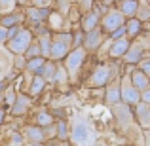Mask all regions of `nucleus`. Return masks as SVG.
<instances>
[{
	"label": "nucleus",
	"mask_w": 150,
	"mask_h": 146,
	"mask_svg": "<svg viewBox=\"0 0 150 146\" xmlns=\"http://www.w3.org/2000/svg\"><path fill=\"white\" fill-rule=\"evenodd\" d=\"M69 123V144L70 146H95L97 131L93 121L84 112H76Z\"/></svg>",
	"instance_id": "f257e3e1"
},
{
	"label": "nucleus",
	"mask_w": 150,
	"mask_h": 146,
	"mask_svg": "<svg viewBox=\"0 0 150 146\" xmlns=\"http://www.w3.org/2000/svg\"><path fill=\"white\" fill-rule=\"evenodd\" d=\"M110 110H112V116H114V120H116L120 131L124 133L125 137H129V139H137V135H133V129H139V125L135 123L131 106L122 102V101H118L110 106Z\"/></svg>",
	"instance_id": "f03ea898"
},
{
	"label": "nucleus",
	"mask_w": 150,
	"mask_h": 146,
	"mask_svg": "<svg viewBox=\"0 0 150 146\" xmlns=\"http://www.w3.org/2000/svg\"><path fill=\"white\" fill-rule=\"evenodd\" d=\"M86 57H88V51L82 48V46L80 48H72L65 55L63 66H65V70H67V76H69L70 84H76L78 82V76H80V70L86 63Z\"/></svg>",
	"instance_id": "7ed1b4c3"
},
{
	"label": "nucleus",
	"mask_w": 150,
	"mask_h": 146,
	"mask_svg": "<svg viewBox=\"0 0 150 146\" xmlns=\"http://www.w3.org/2000/svg\"><path fill=\"white\" fill-rule=\"evenodd\" d=\"M72 49V32H51V44H50V61H63L65 55Z\"/></svg>",
	"instance_id": "20e7f679"
},
{
	"label": "nucleus",
	"mask_w": 150,
	"mask_h": 146,
	"mask_svg": "<svg viewBox=\"0 0 150 146\" xmlns=\"http://www.w3.org/2000/svg\"><path fill=\"white\" fill-rule=\"evenodd\" d=\"M118 74L114 72L112 65H108V63H101V65H97L95 68H93V72L89 74V78L86 80V85L91 89H97V87H105L106 84H108L112 78H116Z\"/></svg>",
	"instance_id": "39448f33"
},
{
	"label": "nucleus",
	"mask_w": 150,
	"mask_h": 146,
	"mask_svg": "<svg viewBox=\"0 0 150 146\" xmlns=\"http://www.w3.org/2000/svg\"><path fill=\"white\" fill-rule=\"evenodd\" d=\"M33 32L29 30V27H23L21 25V29L17 30V32L13 34L11 38H8V42L4 46L8 48V51L10 53H13V55H23L25 53V49L29 48V44L33 42Z\"/></svg>",
	"instance_id": "423d86ee"
},
{
	"label": "nucleus",
	"mask_w": 150,
	"mask_h": 146,
	"mask_svg": "<svg viewBox=\"0 0 150 146\" xmlns=\"http://www.w3.org/2000/svg\"><path fill=\"white\" fill-rule=\"evenodd\" d=\"M21 137L25 142H42L44 144L46 140L55 139V133H53V125L50 127H40V125H27L23 127Z\"/></svg>",
	"instance_id": "0eeeda50"
},
{
	"label": "nucleus",
	"mask_w": 150,
	"mask_h": 146,
	"mask_svg": "<svg viewBox=\"0 0 150 146\" xmlns=\"http://www.w3.org/2000/svg\"><path fill=\"white\" fill-rule=\"evenodd\" d=\"M120 101L125 102V104H129V106L137 104V102L141 101L139 89H137L135 85L131 84V80H129V65H127V70H125V74L120 78Z\"/></svg>",
	"instance_id": "6e6552de"
},
{
	"label": "nucleus",
	"mask_w": 150,
	"mask_h": 146,
	"mask_svg": "<svg viewBox=\"0 0 150 146\" xmlns=\"http://www.w3.org/2000/svg\"><path fill=\"white\" fill-rule=\"evenodd\" d=\"M124 23H125V17L120 13V10H116V8H108V10H106L105 13L101 15L99 27H101V30H103L105 34H110L114 29L122 27Z\"/></svg>",
	"instance_id": "1a4fd4ad"
},
{
	"label": "nucleus",
	"mask_w": 150,
	"mask_h": 146,
	"mask_svg": "<svg viewBox=\"0 0 150 146\" xmlns=\"http://www.w3.org/2000/svg\"><path fill=\"white\" fill-rule=\"evenodd\" d=\"M103 42H105V32L101 30V27H95V29L84 32V38H82V48L88 51L89 55H93Z\"/></svg>",
	"instance_id": "9d476101"
},
{
	"label": "nucleus",
	"mask_w": 150,
	"mask_h": 146,
	"mask_svg": "<svg viewBox=\"0 0 150 146\" xmlns=\"http://www.w3.org/2000/svg\"><path fill=\"white\" fill-rule=\"evenodd\" d=\"M131 108H135L133 110V118H135V123L139 125V129L141 131H148L150 129V104L139 101Z\"/></svg>",
	"instance_id": "9b49d317"
},
{
	"label": "nucleus",
	"mask_w": 150,
	"mask_h": 146,
	"mask_svg": "<svg viewBox=\"0 0 150 146\" xmlns=\"http://www.w3.org/2000/svg\"><path fill=\"white\" fill-rule=\"evenodd\" d=\"M13 74V53H10L6 46H0V82H6Z\"/></svg>",
	"instance_id": "f8f14e48"
},
{
	"label": "nucleus",
	"mask_w": 150,
	"mask_h": 146,
	"mask_svg": "<svg viewBox=\"0 0 150 146\" xmlns=\"http://www.w3.org/2000/svg\"><path fill=\"white\" fill-rule=\"evenodd\" d=\"M30 106H33V101H30V97L27 95V93H15V99L10 106V114L15 116V118L25 116L30 110Z\"/></svg>",
	"instance_id": "ddd939ff"
},
{
	"label": "nucleus",
	"mask_w": 150,
	"mask_h": 146,
	"mask_svg": "<svg viewBox=\"0 0 150 146\" xmlns=\"http://www.w3.org/2000/svg\"><path fill=\"white\" fill-rule=\"evenodd\" d=\"M99 21H101V13H99V10L93 6V10H89L88 13L80 15V21L78 23H80V27H82V32H88V30L99 27Z\"/></svg>",
	"instance_id": "4468645a"
},
{
	"label": "nucleus",
	"mask_w": 150,
	"mask_h": 146,
	"mask_svg": "<svg viewBox=\"0 0 150 146\" xmlns=\"http://www.w3.org/2000/svg\"><path fill=\"white\" fill-rule=\"evenodd\" d=\"M48 29L50 30H55V32H69V19H67V15L59 13V11H51L50 17H48Z\"/></svg>",
	"instance_id": "2eb2a0df"
},
{
	"label": "nucleus",
	"mask_w": 150,
	"mask_h": 146,
	"mask_svg": "<svg viewBox=\"0 0 150 146\" xmlns=\"http://www.w3.org/2000/svg\"><path fill=\"white\" fill-rule=\"evenodd\" d=\"M50 13H51V8L29 6L25 10V21H29V23H44V21H48Z\"/></svg>",
	"instance_id": "dca6fc26"
},
{
	"label": "nucleus",
	"mask_w": 150,
	"mask_h": 146,
	"mask_svg": "<svg viewBox=\"0 0 150 146\" xmlns=\"http://www.w3.org/2000/svg\"><path fill=\"white\" fill-rule=\"evenodd\" d=\"M105 101L108 106H112L114 102L120 101V78H112L108 84L105 85Z\"/></svg>",
	"instance_id": "f3484780"
},
{
	"label": "nucleus",
	"mask_w": 150,
	"mask_h": 146,
	"mask_svg": "<svg viewBox=\"0 0 150 146\" xmlns=\"http://www.w3.org/2000/svg\"><path fill=\"white\" fill-rule=\"evenodd\" d=\"M129 80H131V84L135 85L137 89H146L150 87V82H148V76L146 74H143L139 68H137L135 65H129Z\"/></svg>",
	"instance_id": "a211bd4d"
},
{
	"label": "nucleus",
	"mask_w": 150,
	"mask_h": 146,
	"mask_svg": "<svg viewBox=\"0 0 150 146\" xmlns=\"http://www.w3.org/2000/svg\"><path fill=\"white\" fill-rule=\"evenodd\" d=\"M129 38H118V40H112V44H110V48H108V57L110 59H122L124 57V53L127 51L129 48Z\"/></svg>",
	"instance_id": "6ab92c4d"
},
{
	"label": "nucleus",
	"mask_w": 150,
	"mask_h": 146,
	"mask_svg": "<svg viewBox=\"0 0 150 146\" xmlns=\"http://www.w3.org/2000/svg\"><path fill=\"white\" fill-rule=\"evenodd\" d=\"M25 23V11H19V10H13L6 15H0V25L10 29V27H15V25H23Z\"/></svg>",
	"instance_id": "aec40b11"
},
{
	"label": "nucleus",
	"mask_w": 150,
	"mask_h": 146,
	"mask_svg": "<svg viewBox=\"0 0 150 146\" xmlns=\"http://www.w3.org/2000/svg\"><path fill=\"white\" fill-rule=\"evenodd\" d=\"M124 27H125V38H129V40L137 38L141 32H143V23H141V21H137L135 17H129V19H125Z\"/></svg>",
	"instance_id": "412c9836"
},
{
	"label": "nucleus",
	"mask_w": 150,
	"mask_h": 146,
	"mask_svg": "<svg viewBox=\"0 0 150 146\" xmlns=\"http://www.w3.org/2000/svg\"><path fill=\"white\" fill-rule=\"evenodd\" d=\"M116 10H120V13L124 15L125 19L133 17V15H135V10H137V0H118Z\"/></svg>",
	"instance_id": "4be33fe9"
},
{
	"label": "nucleus",
	"mask_w": 150,
	"mask_h": 146,
	"mask_svg": "<svg viewBox=\"0 0 150 146\" xmlns=\"http://www.w3.org/2000/svg\"><path fill=\"white\" fill-rule=\"evenodd\" d=\"M53 72H55V61H50V59H46L44 65L40 66V70H38L36 74L46 82V84H48V82H53Z\"/></svg>",
	"instance_id": "5701e85b"
},
{
	"label": "nucleus",
	"mask_w": 150,
	"mask_h": 146,
	"mask_svg": "<svg viewBox=\"0 0 150 146\" xmlns=\"http://www.w3.org/2000/svg\"><path fill=\"white\" fill-rule=\"evenodd\" d=\"M53 82L59 85V87H65V85H69V76H67V70L65 66H63V63H55V72H53Z\"/></svg>",
	"instance_id": "b1692460"
},
{
	"label": "nucleus",
	"mask_w": 150,
	"mask_h": 146,
	"mask_svg": "<svg viewBox=\"0 0 150 146\" xmlns=\"http://www.w3.org/2000/svg\"><path fill=\"white\" fill-rule=\"evenodd\" d=\"M133 17L141 23H146L150 19V10H148V0H137V10Z\"/></svg>",
	"instance_id": "393cba45"
},
{
	"label": "nucleus",
	"mask_w": 150,
	"mask_h": 146,
	"mask_svg": "<svg viewBox=\"0 0 150 146\" xmlns=\"http://www.w3.org/2000/svg\"><path fill=\"white\" fill-rule=\"evenodd\" d=\"M44 87H46V82L42 80L38 74H34V76H33V82L29 84L27 93H29V97H36V95H40V93L44 91Z\"/></svg>",
	"instance_id": "a878e982"
},
{
	"label": "nucleus",
	"mask_w": 150,
	"mask_h": 146,
	"mask_svg": "<svg viewBox=\"0 0 150 146\" xmlns=\"http://www.w3.org/2000/svg\"><path fill=\"white\" fill-rule=\"evenodd\" d=\"M53 133H55V139L61 140V142L69 139V123H67V120L53 121Z\"/></svg>",
	"instance_id": "bb28decb"
},
{
	"label": "nucleus",
	"mask_w": 150,
	"mask_h": 146,
	"mask_svg": "<svg viewBox=\"0 0 150 146\" xmlns=\"http://www.w3.org/2000/svg\"><path fill=\"white\" fill-rule=\"evenodd\" d=\"M34 121L36 123L34 125H40V127H50V125H53V116H51L50 112H46V110H40V112L34 116Z\"/></svg>",
	"instance_id": "cd10ccee"
},
{
	"label": "nucleus",
	"mask_w": 150,
	"mask_h": 146,
	"mask_svg": "<svg viewBox=\"0 0 150 146\" xmlns=\"http://www.w3.org/2000/svg\"><path fill=\"white\" fill-rule=\"evenodd\" d=\"M44 61H46V59L42 57V55H38V57H30V59H27V63H25V70H29V72L36 74L38 70H40V66L44 65Z\"/></svg>",
	"instance_id": "c85d7f7f"
},
{
	"label": "nucleus",
	"mask_w": 150,
	"mask_h": 146,
	"mask_svg": "<svg viewBox=\"0 0 150 146\" xmlns=\"http://www.w3.org/2000/svg\"><path fill=\"white\" fill-rule=\"evenodd\" d=\"M40 55V46H38L36 38H33V42L29 44V48L25 49V53H23V57L25 59H30V57H38Z\"/></svg>",
	"instance_id": "c756f323"
},
{
	"label": "nucleus",
	"mask_w": 150,
	"mask_h": 146,
	"mask_svg": "<svg viewBox=\"0 0 150 146\" xmlns=\"http://www.w3.org/2000/svg\"><path fill=\"white\" fill-rule=\"evenodd\" d=\"M13 10H17V2L15 0H0V15H6Z\"/></svg>",
	"instance_id": "7c9ffc66"
},
{
	"label": "nucleus",
	"mask_w": 150,
	"mask_h": 146,
	"mask_svg": "<svg viewBox=\"0 0 150 146\" xmlns=\"http://www.w3.org/2000/svg\"><path fill=\"white\" fill-rule=\"evenodd\" d=\"M93 6H95V0H76V8L80 11V15L88 13L89 10H93Z\"/></svg>",
	"instance_id": "2f4dec72"
},
{
	"label": "nucleus",
	"mask_w": 150,
	"mask_h": 146,
	"mask_svg": "<svg viewBox=\"0 0 150 146\" xmlns=\"http://www.w3.org/2000/svg\"><path fill=\"white\" fill-rule=\"evenodd\" d=\"M135 66H137V68H139V70H141V72H143V74H146V76L150 78V59L146 57V55H144V57L141 59V61L137 63Z\"/></svg>",
	"instance_id": "473e14b6"
},
{
	"label": "nucleus",
	"mask_w": 150,
	"mask_h": 146,
	"mask_svg": "<svg viewBox=\"0 0 150 146\" xmlns=\"http://www.w3.org/2000/svg\"><path fill=\"white\" fill-rule=\"evenodd\" d=\"M25 63L27 59L23 57V55H13V70H25Z\"/></svg>",
	"instance_id": "72a5a7b5"
},
{
	"label": "nucleus",
	"mask_w": 150,
	"mask_h": 146,
	"mask_svg": "<svg viewBox=\"0 0 150 146\" xmlns=\"http://www.w3.org/2000/svg\"><path fill=\"white\" fill-rule=\"evenodd\" d=\"M25 144V140H23L21 133H11L10 137V146H23Z\"/></svg>",
	"instance_id": "f704fd0d"
},
{
	"label": "nucleus",
	"mask_w": 150,
	"mask_h": 146,
	"mask_svg": "<svg viewBox=\"0 0 150 146\" xmlns=\"http://www.w3.org/2000/svg\"><path fill=\"white\" fill-rule=\"evenodd\" d=\"M30 6H36V8H51L55 0H29Z\"/></svg>",
	"instance_id": "c9c22d12"
},
{
	"label": "nucleus",
	"mask_w": 150,
	"mask_h": 146,
	"mask_svg": "<svg viewBox=\"0 0 150 146\" xmlns=\"http://www.w3.org/2000/svg\"><path fill=\"white\" fill-rule=\"evenodd\" d=\"M33 76H34L33 72H29V70H23V89H21V91H27V89H29V84L33 82Z\"/></svg>",
	"instance_id": "e433bc0d"
},
{
	"label": "nucleus",
	"mask_w": 150,
	"mask_h": 146,
	"mask_svg": "<svg viewBox=\"0 0 150 146\" xmlns=\"http://www.w3.org/2000/svg\"><path fill=\"white\" fill-rule=\"evenodd\" d=\"M82 38H84V32H82V30L72 32V48H80L82 46Z\"/></svg>",
	"instance_id": "4c0bfd02"
},
{
	"label": "nucleus",
	"mask_w": 150,
	"mask_h": 146,
	"mask_svg": "<svg viewBox=\"0 0 150 146\" xmlns=\"http://www.w3.org/2000/svg\"><path fill=\"white\" fill-rule=\"evenodd\" d=\"M8 42V29L0 25V46H4Z\"/></svg>",
	"instance_id": "58836bf2"
},
{
	"label": "nucleus",
	"mask_w": 150,
	"mask_h": 146,
	"mask_svg": "<svg viewBox=\"0 0 150 146\" xmlns=\"http://www.w3.org/2000/svg\"><path fill=\"white\" fill-rule=\"evenodd\" d=\"M4 89H6V82H0V106L4 104Z\"/></svg>",
	"instance_id": "ea45409f"
},
{
	"label": "nucleus",
	"mask_w": 150,
	"mask_h": 146,
	"mask_svg": "<svg viewBox=\"0 0 150 146\" xmlns=\"http://www.w3.org/2000/svg\"><path fill=\"white\" fill-rule=\"evenodd\" d=\"M99 2L103 4V6H106V8H110V6H114V4L118 2V0H99Z\"/></svg>",
	"instance_id": "a19ab883"
},
{
	"label": "nucleus",
	"mask_w": 150,
	"mask_h": 146,
	"mask_svg": "<svg viewBox=\"0 0 150 146\" xmlns=\"http://www.w3.org/2000/svg\"><path fill=\"white\" fill-rule=\"evenodd\" d=\"M4 118H6V108H2V106H0V125L4 123Z\"/></svg>",
	"instance_id": "79ce46f5"
},
{
	"label": "nucleus",
	"mask_w": 150,
	"mask_h": 146,
	"mask_svg": "<svg viewBox=\"0 0 150 146\" xmlns=\"http://www.w3.org/2000/svg\"><path fill=\"white\" fill-rule=\"evenodd\" d=\"M23 146H46V144H42V142H25Z\"/></svg>",
	"instance_id": "37998d69"
},
{
	"label": "nucleus",
	"mask_w": 150,
	"mask_h": 146,
	"mask_svg": "<svg viewBox=\"0 0 150 146\" xmlns=\"http://www.w3.org/2000/svg\"><path fill=\"white\" fill-rule=\"evenodd\" d=\"M57 146H70V144H69V140H63V142H59Z\"/></svg>",
	"instance_id": "c03bdc74"
},
{
	"label": "nucleus",
	"mask_w": 150,
	"mask_h": 146,
	"mask_svg": "<svg viewBox=\"0 0 150 146\" xmlns=\"http://www.w3.org/2000/svg\"><path fill=\"white\" fill-rule=\"evenodd\" d=\"M17 4H29V0H15Z\"/></svg>",
	"instance_id": "a18cd8bd"
},
{
	"label": "nucleus",
	"mask_w": 150,
	"mask_h": 146,
	"mask_svg": "<svg viewBox=\"0 0 150 146\" xmlns=\"http://www.w3.org/2000/svg\"><path fill=\"white\" fill-rule=\"evenodd\" d=\"M67 2H70V4H74V2H76V0H67Z\"/></svg>",
	"instance_id": "49530a36"
},
{
	"label": "nucleus",
	"mask_w": 150,
	"mask_h": 146,
	"mask_svg": "<svg viewBox=\"0 0 150 146\" xmlns=\"http://www.w3.org/2000/svg\"><path fill=\"white\" fill-rule=\"evenodd\" d=\"M95 146H97V144H95Z\"/></svg>",
	"instance_id": "de8ad7c7"
}]
</instances>
